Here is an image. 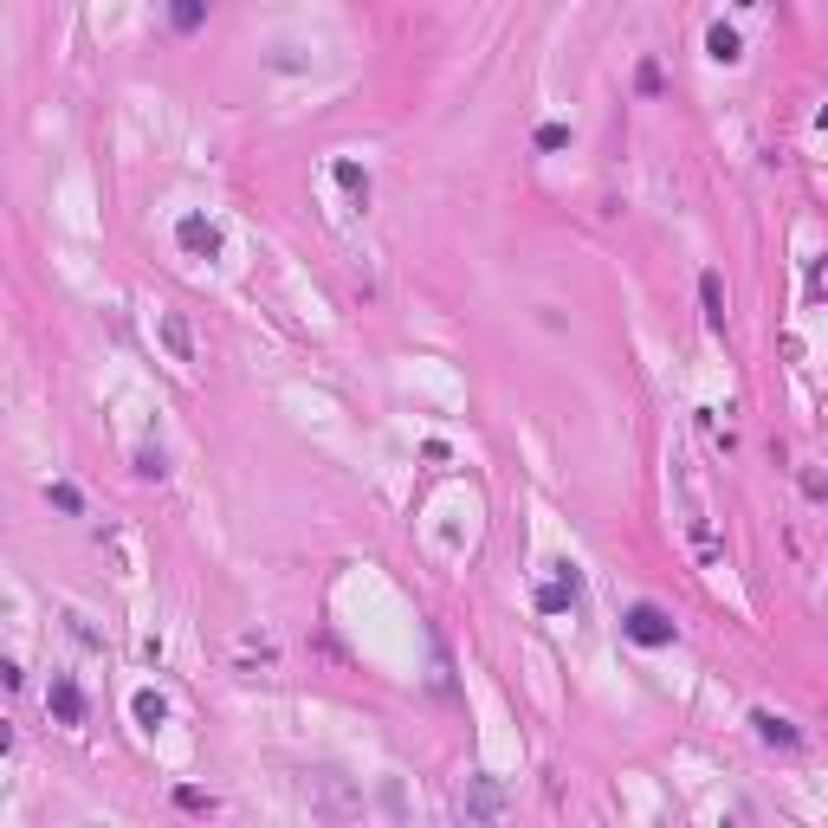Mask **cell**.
Masks as SVG:
<instances>
[{
	"label": "cell",
	"instance_id": "3957f363",
	"mask_svg": "<svg viewBox=\"0 0 828 828\" xmlns=\"http://www.w3.org/2000/svg\"><path fill=\"white\" fill-rule=\"evenodd\" d=\"M46 706H52V718H58V725H85V687L71 680V673H52Z\"/></svg>",
	"mask_w": 828,
	"mask_h": 828
},
{
	"label": "cell",
	"instance_id": "6da1fadb",
	"mask_svg": "<svg viewBox=\"0 0 828 828\" xmlns=\"http://www.w3.org/2000/svg\"><path fill=\"white\" fill-rule=\"evenodd\" d=\"M622 634L634 647H673V622H666V609H654V602H634V609L622 615Z\"/></svg>",
	"mask_w": 828,
	"mask_h": 828
},
{
	"label": "cell",
	"instance_id": "7a4b0ae2",
	"mask_svg": "<svg viewBox=\"0 0 828 828\" xmlns=\"http://www.w3.org/2000/svg\"><path fill=\"white\" fill-rule=\"evenodd\" d=\"M498 802H505V796H498L492 777H466V790H460V815H466L473 828H492V822H498Z\"/></svg>",
	"mask_w": 828,
	"mask_h": 828
},
{
	"label": "cell",
	"instance_id": "52a82bcc",
	"mask_svg": "<svg viewBox=\"0 0 828 828\" xmlns=\"http://www.w3.org/2000/svg\"><path fill=\"white\" fill-rule=\"evenodd\" d=\"M750 725H758V738L777 744V750H796V744H802V731H796L790 718H777V712H750Z\"/></svg>",
	"mask_w": 828,
	"mask_h": 828
},
{
	"label": "cell",
	"instance_id": "d6986e66",
	"mask_svg": "<svg viewBox=\"0 0 828 828\" xmlns=\"http://www.w3.org/2000/svg\"><path fill=\"white\" fill-rule=\"evenodd\" d=\"M802 492H809L815 505H828V479H822V473H802Z\"/></svg>",
	"mask_w": 828,
	"mask_h": 828
},
{
	"label": "cell",
	"instance_id": "277c9868",
	"mask_svg": "<svg viewBox=\"0 0 828 828\" xmlns=\"http://www.w3.org/2000/svg\"><path fill=\"white\" fill-rule=\"evenodd\" d=\"M234 654H240V673H278V641L259 634V628H246L234 641Z\"/></svg>",
	"mask_w": 828,
	"mask_h": 828
},
{
	"label": "cell",
	"instance_id": "ac0fdd59",
	"mask_svg": "<svg viewBox=\"0 0 828 828\" xmlns=\"http://www.w3.org/2000/svg\"><path fill=\"white\" fill-rule=\"evenodd\" d=\"M563 142H570L563 123H544V130H538V149H563Z\"/></svg>",
	"mask_w": 828,
	"mask_h": 828
},
{
	"label": "cell",
	"instance_id": "4fadbf2b",
	"mask_svg": "<svg viewBox=\"0 0 828 828\" xmlns=\"http://www.w3.org/2000/svg\"><path fill=\"white\" fill-rule=\"evenodd\" d=\"M175 809H182V815H214L220 802H214L207 790H194V783H182V790H175Z\"/></svg>",
	"mask_w": 828,
	"mask_h": 828
},
{
	"label": "cell",
	"instance_id": "5b68a950",
	"mask_svg": "<svg viewBox=\"0 0 828 828\" xmlns=\"http://www.w3.org/2000/svg\"><path fill=\"white\" fill-rule=\"evenodd\" d=\"M175 240H182V253H194V259H214V253H220V234L207 227V214H182V220H175Z\"/></svg>",
	"mask_w": 828,
	"mask_h": 828
},
{
	"label": "cell",
	"instance_id": "30bf717a",
	"mask_svg": "<svg viewBox=\"0 0 828 828\" xmlns=\"http://www.w3.org/2000/svg\"><path fill=\"white\" fill-rule=\"evenodd\" d=\"M699 305H706V324H712V330H725V278H718V272H706V278H699Z\"/></svg>",
	"mask_w": 828,
	"mask_h": 828
},
{
	"label": "cell",
	"instance_id": "e0dca14e",
	"mask_svg": "<svg viewBox=\"0 0 828 828\" xmlns=\"http://www.w3.org/2000/svg\"><path fill=\"white\" fill-rule=\"evenodd\" d=\"M201 20H207V14H201V7H194V0H182V7H175V26H182V33H194V26H201Z\"/></svg>",
	"mask_w": 828,
	"mask_h": 828
},
{
	"label": "cell",
	"instance_id": "2e32d148",
	"mask_svg": "<svg viewBox=\"0 0 828 828\" xmlns=\"http://www.w3.org/2000/svg\"><path fill=\"white\" fill-rule=\"evenodd\" d=\"M136 473H142V479H162V473H169V460L156 454V446H142V454H136Z\"/></svg>",
	"mask_w": 828,
	"mask_h": 828
},
{
	"label": "cell",
	"instance_id": "8992f818",
	"mask_svg": "<svg viewBox=\"0 0 828 828\" xmlns=\"http://www.w3.org/2000/svg\"><path fill=\"white\" fill-rule=\"evenodd\" d=\"M576 595H582V576H576L570 563H557V582L538 589V609H544V615H563V609H576Z\"/></svg>",
	"mask_w": 828,
	"mask_h": 828
},
{
	"label": "cell",
	"instance_id": "ffe728a7",
	"mask_svg": "<svg viewBox=\"0 0 828 828\" xmlns=\"http://www.w3.org/2000/svg\"><path fill=\"white\" fill-rule=\"evenodd\" d=\"M815 123H822V130H828V104H822V117H815Z\"/></svg>",
	"mask_w": 828,
	"mask_h": 828
},
{
	"label": "cell",
	"instance_id": "5bb4252c",
	"mask_svg": "<svg viewBox=\"0 0 828 828\" xmlns=\"http://www.w3.org/2000/svg\"><path fill=\"white\" fill-rule=\"evenodd\" d=\"M46 498H52V505H58L65 518H79V511H85V492H79V486H71V479H58V486H46Z\"/></svg>",
	"mask_w": 828,
	"mask_h": 828
},
{
	"label": "cell",
	"instance_id": "9c48e42d",
	"mask_svg": "<svg viewBox=\"0 0 828 828\" xmlns=\"http://www.w3.org/2000/svg\"><path fill=\"white\" fill-rule=\"evenodd\" d=\"M162 343H169V356H175V362H194V330H188V318H175V311H169V318H162Z\"/></svg>",
	"mask_w": 828,
	"mask_h": 828
},
{
	"label": "cell",
	"instance_id": "8fae6325",
	"mask_svg": "<svg viewBox=\"0 0 828 828\" xmlns=\"http://www.w3.org/2000/svg\"><path fill=\"white\" fill-rule=\"evenodd\" d=\"M330 175H337V188H343V194H356V201H369V169H362V162H350V156H337V169H330Z\"/></svg>",
	"mask_w": 828,
	"mask_h": 828
},
{
	"label": "cell",
	"instance_id": "9a60e30c",
	"mask_svg": "<svg viewBox=\"0 0 828 828\" xmlns=\"http://www.w3.org/2000/svg\"><path fill=\"white\" fill-rule=\"evenodd\" d=\"M634 85H641V98H660V85H666V79H660V65H654V58H641Z\"/></svg>",
	"mask_w": 828,
	"mask_h": 828
},
{
	"label": "cell",
	"instance_id": "ba28073f",
	"mask_svg": "<svg viewBox=\"0 0 828 828\" xmlns=\"http://www.w3.org/2000/svg\"><path fill=\"white\" fill-rule=\"evenodd\" d=\"M706 52H712L718 65H738V58H744V39H738V26H725V20H718V26L706 33Z\"/></svg>",
	"mask_w": 828,
	"mask_h": 828
},
{
	"label": "cell",
	"instance_id": "7c38bea8",
	"mask_svg": "<svg viewBox=\"0 0 828 828\" xmlns=\"http://www.w3.org/2000/svg\"><path fill=\"white\" fill-rule=\"evenodd\" d=\"M130 712H136V725H142V731H156V725L169 718V699H162V693H136V699H130Z\"/></svg>",
	"mask_w": 828,
	"mask_h": 828
}]
</instances>
